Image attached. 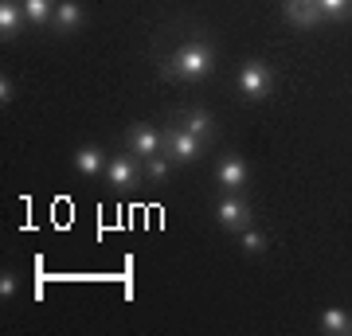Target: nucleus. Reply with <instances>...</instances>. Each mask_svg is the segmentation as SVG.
Wrapping results in <instances>:
<instances>
[{
	"instance_id": "3",
	"label": "nucleus",
	"mask_w": 352,
	"mask_h": 336,
	"mask_svg": "<svg viewBox=\"0 0 352 336\" xmlns=\"http://www.w3.org/2000/svg\"><path fill=\"white\" fill-rule=\"evenodd\" d=\"M274 94V71L266 59H247L239 67V98L243 102H266Z\"/></svg>"
},
{
	"instance_id": "11",
	"label": "nucleus",
	"mask_w": 352,
	"mask_h": 336,
	"mask_svg": "<svg viewBox=\"0 0 352 336\" xmlns=\"http://www.w3.org/2000/svg\"><path fill=\"white\" fill-rule=\"evenodd\" d=\"M24 27H28L24 4H20V0H0V39L12 43V39L24 36Z\"/></svg>"
},
{
	"instance_id": "18",
	"label": "nucleus",
	"mask_w": 352,
	"mask_h": 336,
	"mask_svg": "<svg viewBox=\"0 0 352 336\" xmlns=\"http://www.w3.org/2000/svg\"><path fill=\"white\" fill-rule=\"evenodd\" d=\"M20 293V274L16 270H0V298L8 301V298H16Z\"/></svg>"
},
{
	"instance_id": "10",
	"label": "nucleus",
	"mask_w": 352,
	"mask_h": 336,
	"mask_svg": "<svg viewBox=\"0 0 352 336\" xmlns=\"http://www.w3.org/2000/svg\"><path fill=\"white\" fill-rule=\"evenodd\" d=\"M176 125L192 129V133L204 141V145H212V141L219 137V125H215V117L204 110V106H184V110L176 113Z\"/></svg>"
},
{
	"instance_id": "4",
	"label": "nucleus",
	"mask_w": 352,
	"mask_h": 336,
	"mask_svg": "<svg viewBox=\"0 0 352 336\" xmlns=\"http://www.w3.org/2000/svg\"><path fill=\"white\" fill-rule=\"evenodd\" d=\"M141 180H145V164H141V157H133L129 149L113 153L110 164H106V184H110L113 192H133Z\"/></svg>"
},
{
	"instance_id": "8",
	"label": "nucleus",
	"mask_w": 352,
	"mask_h": 336,
	"mask_svg": "<svg viewBox=\"0 0 352 336\" xmlns=\"http://www.w3.org/2000/svg\"><path fill=\"white\" fill-rule=\"evenodd\" d=\"M87 27V8L82 0H59L55 4V16H51V36H78Z\"/></svg>"
},
{
	"instance_id": "17",
	"label": "nucleus",
	"mask_w": 352,
	"mask_h": 336,
	"mask_svg": "<svg viewBox=\"0 0 352 336\" xmlns=\"http://www.w3.org/2000/svg\"><path fill=\"white\" fill-rule=\"evenodd\" d=\"M317 4H321V16H325L329 24L352 20V0H317Z\"/></svg>"
},
{
	"instance_id": "12",
	"label": "nucleus",
	"mask_w": 352,
	"mask_h": 336,
	"mask_svg": "<svg viewBox=\"0 0 352 336\" xmlns=\"http://www.w3.org/2000/svg\"><path fill=\"white\" fill-rule=\"evenodd\" d=\"M71 164H75L78 172L87 176V180H94V176L106 172V164H110V157L102 153V145H78L75 153H71Z\"/></svg>"
},
{
	"instance_id": "2",
	"label": "nucleus",
	"mask_w": 352,
	"mask_h": 336,
	"mask_svg": "<svg viewBox=\"0 0 352 336\" xmlns=\"http://www.w3.org/2000/svg\"><path fill=\"white\" fill-rule=\"evenodd\" d=\"M212 215L219 231H227V235H243L247 227H254V208L243 192H219L212 203Z\"/></svg>"
},
{
	"instance_id": "15",
	"label": "nucleus",
	"mask_w": 352,
	"mask_h": 336,
	"mask_svg": "<svg viewBox=\"0 0 352 336\" xmlns=\"http://www.w3.org/2000/svg\"><path fill=\"white\" fill-rule=\"evenodd\" d=\"M145 180H153V184H164V180H168V176H173V157H168V153H157V157H145Z\"/></svg>"
},
{
	"instance_id": "6",
	"label": "nucleus",
	"mask_w": 352,
	"mask_h": 336,
	"mask_svg": "<svg viewBox=\"0 0 352 336\" xmlns=\"http://www.w3.org/2000/svg\"><path fill=\"white\" fill-rule=\"evenodd\" d=\"M122 145H126L133 157H157V153H164V133L157 129V125H149V122H133L122 133Z\"/></svg>"
},
{
	"instance_id": "9",
	"label": "nucleus",
	"mask_w": 352,
	"mask_h": 336,
	"mask_svg": "<svg viewBox=\"0 0 352 336\" xmlns=\"http://www.w3.org/2000/svg\"><path fill=\"white\" fill-rule=\"evenodd\" d=\"M282 16H286V24L298 27V32H314V27L325 20L317 0H282Z\"/></svg>"
},
{
	"instance_id": "5",
	"label": "nucleus",
	"mask_w": 352,
	"mask_h": 336,
	"mask_svg": "<svg viewBox=\"0 0 352 336\" xmlns=\"http://www.w3.org/2000/svg\"><path fill=\"white\" fill-rule=\"evenodd\" d=\"M164 153L173 157V164H196L208 153V145L184 125H168L164 129Z\"/></svg>"
},
{
	"instance_id": "1",
	"label": "nucleus",
	"mask_w": 352,
	"mask_h": 336,
	"mask_svg": "<svg viewBox=\"0 0 352 336\" xmlns=\"http://www.w3.org/2000/svg\"><path fill=\"white\" fill-rule=\"evenodd\" d=\"M212 71H215V47H212V39H204V36L180 39L161 59V75L168 82H204Z\"/></svg>"
},
{
	"instance_id": "13",
	"label": "nucleus",
	"mask_w": 352,
	"mask_h": 336,
	"mask_svg": "<svg viewBox=\"0 0 352 336\" xmlns=\"http://www.w3.org/2000/svg\"><path fill=\"white\" fill-rule=\"evenodd\" d=\"M317 328L325 336H352V313L340 305H325L317 313Z\"/></svg>"
},
{
	"instance_id": "16",
	"label": "nucleus",
	"mask_w": 352,
	"mask_h": 336,
	"mask_svg": "<svg viewBox=\"0 0 352 336\" xmlns=\"http://www.w3.org/2000/svg\"><path fill=\"white\" fill-rule=\"evenodd\" d=\"M239 247H243V254H251V258H263L266 247H270V238H266V231H258V227H247V231L239 235Z\"/></svg>"
},
{
	"instance_id": "14",
	"label": "nucleus",
	"mask_w": 352,
	"mask_h": 336,
	"mask_svg": "<svg viewBox=\"0 0 352 336\" xmlns=\"http://www.w3.org/2000/svg\"><path fill=\"white\" fill-rule=\"evenodd\" d=\"M28 16V27H39V32H51V16H55V4L59 0H20Z\"/></svg>"
},
{
	"instance_id": "7",
	"label": "nucleus",
	"mask_w": 352,
	"mask_h": 336,
	"mask_svg": "<svg viewBox=\"0 0 352 336\" xmlns=\"http://www.w3.org/2000/svg\"><path fill=\"white\" fill-rule=\"evenodd\" d=\"M212 176H215V184H219V192H243V188H247V180H251L247 161H243L239 153H223V157L215 161Z\"/></svg>"
},
{
	"instance_id": "19",
	"label": "nucleus",
	"mask_w": 352,
	"mask_h": 336,
	"mask_svg": "<svg viewBox=\"0 0 352 336\" xmlns=\"http://www.w3.org/2000/svg\"><path fill=\"white\" fill-rule=\"evenodd\" d=\"M8 102H16V82L8 75H0V106H8Z\"/></svg>"
}]
</instances>
